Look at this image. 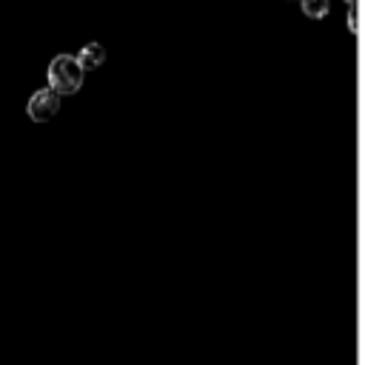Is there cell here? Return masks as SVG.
Listing matches in <instances>:
<instances>
[{
    "label": "cell",
    "instance_id": "1",
    "mask_svg": "<svg viewBox=\"0 0 365 365\" xmlns=\"http://www.w3.org/2000/svg\"><path fill=\"white\" fill-rule=\"evenodd\" d=\"M83 74H86V68L80 66L77 57L57 54L48 63V88H54L57 94H74L83 86Z\"/></svg>",
    "mask_w": 365,
    "mask_h": 365
},
{
    "label": "cell",
    "instance_id": "2",
    "mask_svg": "<svg viewBox=\"0 0 365 365\" xmlns=\"http://www.w3.org/2000/svg\"><path fill=\"white\" fill-rule=\"evenodd\" d=\"M26 111H29V117H31L34 123H48V120H54V114L60 111V94H57L54 88H40V91L31 94Z\"/></svg>",
    "mask_w": 365,
    "mask_h": 365
},
{
    "label": "cell",
    "instance_id": "3",
    "mask_svg": "<svg viewBox=\"0 0 365 365\" xmlns=\"http://www.w3.org/2000/svg\"><path fill=\"white\" fill-rule=\"evenodd\" d=\"M77 60H80V66H83L86 71H94V68H100V66L106 63V48H103L100 43H86V46L80 48Z\"/></svg>",
    "mask_w": 365,
    "mask_h": 365
},
{
    "label": "cell",
    "instance_id": "4",
    "mask_svg": "<svg viewBox=\"0 0 365 365\" xmlns=\"http://www.w3.org/2000/svg\"><path fill=\"white\" fill-rule=\"evenodd\" d=\"M299 6H302V14L311 17V20H322L331 11V3L328 0H299Z\"/></svg>",
    "mask_w": 365,
    "mask_h": 365
},
{
    "label": "cell",
    "instance_id": "5",
    "mask_svg": "<svg viewBox=\"0 0 365 365\" xmlns=\"http://www.w3.org/2000/svg\"><path fill=\"white\" fill-rule=\"evenodd\" d=\"M348 31L359 34V14H356V3H348Z\"/></svg>",
    "mask_w": 365,
    "mask_h": 365
},
{
    "label": "cell",
    "instance_id": "6",
    "mask_svg": "<svg viewBox=\"0 0 365 365\" xmlns=\"http://www.w3.org/2000/svg\"><path fill=\"white\" fill-rule=\"evenodd\" d=\"M345 3H356V0H345Z\"/></svg>",
    "mask_w": 365,
    "mask_h": 365
}]
</instances>
